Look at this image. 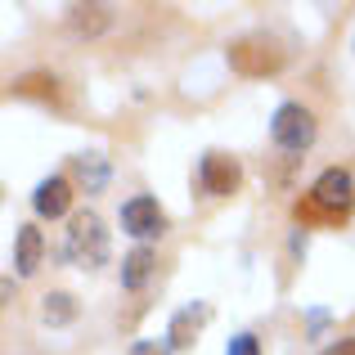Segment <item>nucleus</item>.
<instances>
[{
    "mask_svg": "<svg viewBox=\"0 0 355 355\" xmlns=\"http://www.w3.org/2000/svg\"><path fill=\"white\" fill-rule=\"evenodd\" d=\"M239 180H243V171H239L234 157H225V153H207L202 157V189L207 193L225 198V193L239 189Z\"/></svg>",
    "mask_w": 355,
    "mask_h": 355,
    "instance_id": "6",
    "label": "nucleus"
},
{
    "mask_svg": "<svg viewBox=\"0 0 355 355\" xmlns=\"http://www.w3.org/2000/svg\"><path fill=\"white\" fill-rule=\"evenodd\" d=\"M148 275H153V252L148 248H135L121 261V288H130V293H139L148 284Z\"/></svg>",
    "mask_w": 355,
    "mask_h": 355,
    "instance_id": "9",
    "label": "nucleus"
},
{
    "mask_svg": "<svg viewBox=\"0 0 355 355\" xmlns=\"http://www.w3.org/2000/svg\"><path fill=\"white\" fill-rule=\"evenodd\" d=\"M81 180H86V189H99V184H104L108 180V166H104V157H95V153H90V157H81Z\"/></svg>",
    "mask_w": 355,
    "mask_h": 355,
    "instance_id": "12",
    "label": "nucleus"
},
{
    "mask_svg": "<svg viewBox=\"0 0 355 355\" xmlns=\"http://www.w3.org/2000/svg\"><path fill=\"white\" fill-rule=\"evenodd\" d=\"M202 320H207V306H198V311L189 306V311H180V315H175V320H171V347H189Z\"/></svg>",
    "mask_w": 355,
    "mask_h": 355,
    "instance_id": "10",
    "label": "nucleus"
},
{
    "mask_svg": "<svg viewBox=\"0 0 355 355\" xmlns=\"http://www.w3.org/2000/svg\"><path fill=\"white\" fill-rule=\"evenodd\" d=\"M130 355H166V347H157V342H135Z\"/></svg>",
    "mask_w": 355,
    "mask_h": 355,
    "instance_id": "14",
    "label": "nucleus"
},
{
    "mask_svg": "<svg viewBox=\"0 0 355 355\" xmlns=\"http://www.w3.org/2000/svg\"><path fill=\"white\" fill-rule=\"evenodd\" d=\"M324 355H355V338H342L338 347H329V351H324Z\"/></svg>",
    "mask_w": 355,
    "mask_h": 355,
    "instance_id": "15",
    "label": "nucleus"
},
{
    "mask_svg": "<svg viewBox=\"0 0 355 355\" xmlns=\"http://www.w3.org/2000/svg\"><path fill=\"white\" fill-rule=\"evenodd\" d=\"M230 63L243 72V77H266V72H275L279 63V50H270V45H261V41H239V45H230Z\"/></svg>",
    "mask_w": 355,
    "mask_h": 355,
    "instance_id": "5",
    "label": "nucleus"
},
{
    "mask_svg": "<svg viewBox=\"0 0 355 355\" xmlns=\"http://www.w3.org/2000/svg\"><path fill=\"white\" fill-rule=\"evenodd\" d=\"M225 355H261V342L252 338V333H239V338H230Z\"/></svg>",
    "mask_w": 355,
    "mask_h": 355,
    "instance_id": "13",
    "label": "nucleus"
},
{
    "mask_svg": "<svg viewBox=\"0 0 355 355\" xmlns=\"http://www.w3.org/2000/svg\"><path fill=\"white\" fill-rule=\"evenodd\" d=\"M68 202H72V184H68V175H50V180H41L36 184V193H32V207H36V216H63L68 211Z\"/></svg>",
    "mask_w": 355,
    "mask_h": 355,
    "instance_id": "7",
    "label": "nucleus"
},
{
    "mask_svg": "<svg viewBox=\"0 0 355 355\" xmlns=\"http://www.w3.org/2000/svg\"><path fill=\"white\" fill-rule=\"evenodd\" d=\"M355 202V180L342 166H329L320 180L311 184L302 202H297V220H342Z\"/></svg>",
    "mask_w": 355,
    "mask_h": 355,
    "instance_id": "1",
    "label": "nucleus"
},
{
    "mask_svg": "<svg viewBox=\"0 0 355 355\" xmlns=\"http://www.w3.org/2000/svg\"><path fill=\"white\" fill-rule=\"evenodd\" d=\"M121 230L135 239H157L166 230V211L157 207V198H130L121 207Z\"/></svg>",
    "mask_w": 355,
    "mask_h": 355,
    "instance_id": "4",
    "label": "nucleus"
},
{
    "mask_svg": "<svg viewBox=\"0 0 355 355\" xmlns=\"http://www.w3.org/2000/svg\"><path fill=\"white\" fill-rule=\"evenodd\" d=\"M63 257L77 261V266H99V261L108 257V234H104V220H99L95 211H77V216H72Z\"/></svg>",
    "mask_w": 355,
    "mask_h": 355,
    "instance_id": "2",
    "label": "nucleus"
},
{
    "mask_svg": "<svg viewBox=\"0 0 355 355\" xmlns=\"http://www.w3.org/2000/svg\"><path fill=\"white\" fill-rule=\"evenodd\" d=\"M311 139H315V117H311V108L284 104V108L275 113V144H279V148H288V153H302V148H311Z\"/></svg>",
    "mask_w": 355,
    "mask_h": 355,
    "instance_id": "3",
    "label": "nucleus"
},
{
    "mask_svg": "<svg viewBox=\"0 0 355 355\" xmlns=\"http://www.w3.org/2000/svg\"><path fill=\"white\" fill-rule=\"evenodd\" d=\"M72 315H77V302H72L68 293H50L45 297V320L50 324H68Z\"/></svg>",
    "mask_w": 355,
    "mask_h": 355,
    "instance_id": "11",
    "label": "nucleus"
},
{
    "mask_svg": "<svg viewBox=\"0 0 355 355\" xmlns=\"http://www.w3.org/2000/svg\"><path fill=\"white\" fill-rule=\"evenodd\" d=\"M41 257H45L41 230H36V225H23V230H18V243H14V266H18V275H36Z\"/></svg>",
    "mask_w": 355,
    "mask_h": 355,
    "instance_id": "8",
    "label": "nucleus"
}]
</instances>
